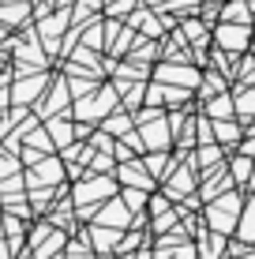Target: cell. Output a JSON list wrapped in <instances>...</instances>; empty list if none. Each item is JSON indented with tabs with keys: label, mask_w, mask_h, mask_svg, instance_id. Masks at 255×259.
I'll list each match as a JSON object with an SVG mask.
<instances>
[{
	"label": "cell",
	"mask_w": 255,
	"mask_h": 259,
	"mask_svg": "<svg viewBox=\"0 0 255 259\" xmlns=\"http://www.w3.org/2000/svg\"><path fill=\"white\" fill-rule=\"evenodd\" d=\"M214 41H218V49L225 53V57H240L244 49H251V26H233V23H218V30H214Z\"/></svg>",
	"instance_id": "obj_1"
},
{
	"label": "cell",
	"mask_w": 255,
	"mask_h": 259,
	"mask_svg": "<svg viewBox=\"0 0 255 259\" xmlns=\"http://www.w3.org/2000/svg\"><path fill=\"white\" fill-rule=\"evenodd\" d=\"M207 218H210V226H214L218 233H229V229L236 226V218H240V195L225 192V195H222L218 203H210Z\"/></svg>",
	"instance_id": "obj_2"
},
{
	"label": "cell",
	"mask_w": 255,
	"mask_h": 259,
	"mask_svg": "<svg viewBox=\"0 0 255 259\" xmlns=\"http://www.w3.org/2000/svg\"><path fill=\"white\" fill-rule=\"evenodd\" d=\"M154 79L165 83V87H177V91H191V87L203 83V75H199L195 68H188V64H158Z\"/></svg>",
	"instance_id": "obj_3"
},
{
	"label": "cell",
	"mask_w": 255,
	"mask_h": 259,
	"mask_svg": "<svg viewBox=\"0 0 255 259\" xmlns=\"http://www.w3.org/2000/svg\"><path fill=\"white\" fill-rule=\"evenodd\" d=\"M117 113V91L113 87H101V94L98 98H90V102H79L75 105V117H83V120H98L105 117V113Z\"/></svg>",
	"instance_id": "obj_4"
},
{
	"label": "cell",
	"mask_w": 255,
	"mask_h": 259,
	"mask_svg": "<svg viewBox=\"0 0 255 259\" xmlns=\"http://www.w3.org/2000/svg\"><path fill=\"white\" fill-rule=\"evenodd\" d=\"M117 192V184L109 181V177H90L86 184H79L75 188V203L83 207V203H98V199H105V195H113Z\"/></svg>",
	"instance_id": "obj_5"
},
{
	"label": "cell",
	"mask_w": 255,
	"mask_h": 259,
	"mask_svg": "<svg viewBox=\"0 0 255 259\" xmlns=\"http://www.w3.org/2000/svg\"><path fill=\"white\" fill-rule=\"evenodd\" d=\"M139 136H143V150H158V154H162V147L173 139V128L165 120H150Z\"/></svg>",
	"instance_id": "obj_6"
},
{
	"label": "cell",
	"mask_w": 255,
	"mask_h": 259,
	"mask_svg": "<svg viewBox=\"0 0 255 259\" xmlns=\"http://www.w3.org/2000/svg\"><path fill=\"white\" fill-rule=\"evenodd\" d=\"M128 222H131V210L124 207V203H117V199L105 203L101 214H98V226H105V229H109V226H113V229H124Z\"/></svg>",
	"instance_id": "obj_7"
},
{
	"label": "cell",
	"mask_w": 255,
	"mask_h": 259,
	"mask_svg": "<svg viewBox=\"0 0 255 259\" xmlns=\"http://www.w3.org/2000/svg\"><path fill=\"white\" fill-rule=\"evenodd\" d=\"M218 15H222V23H233V26H251V8L248 0H229V4L218 8Z\"/></svg>",
	"instance_id": "obj_8"
},
{
	"label": "cell",
	"mask_w": 255,
	"mask_h": 259,
	"mask_svg": "<svg viewBox=\"0 0 255 259\" xmlns=\"http://www.w3.org/2000/svg\"><path fill=\"white\" fill-rule=\"evenodd\" d=\"M68 19H72L68 12H57V15H41V19H38V30H41V38H45V46H49V49L57 46V34L68 26Z\"/></svg>",
	"instance_id": "obj_9"
},
{
	"label": "cell",
	"mask_w": 255,
	"mask_h": 259,
	"mask_svg": "<svg viewBox=\"0 0 255 259\" xmlns=\"http://www.w3.org/2000/svg\"><path fill=\"white\" fill-rule=\"evenodd\" d=\"M45 79H49V75H26V79H19V83H15V91H12V98H15L19 105L34 102V94L45 91Z\"/></svg>",
	"instance_id": "obj_10"
},
{
	"label": "cell",
	"mask_w": 255,
	"mask_h": 259,
	"mask_svg": "<svg viewBox=\"0 0 255 259\" xmlns=\"http://www.w3.org/2000/svg\"><path fill=\"white\" fill-rule=\"evenodd\" d=\"M128 30H146L150 38H158L162 26H158V15L150 12V8H135V12L128 15Z\"/></svg>",
	"instance_id": "obj_11"
},
{
	"label": "cell",
	"mask_w": 255,
	"mask_h": 259,
	"mask_svg": "<svg viewBox=\"0 0 255 259\" xmlns=\"http://www.w3.org/2000/svg\"><path fill=\"white\" fill-rule=\"evenodd\" d=\"M120 181H128L131 188H139V192L150 188V173L143 169V162H124L120 165Z\"/></svg>",
	"instance_id": "obj_12"
},
{
	"label": "cell",
	"mask_w": 255,
	"mask_h": 259,
	"mask_svg": "<svg viewBox=\"0 0 255 259\" xmlns=\"http://www.w3.org/2000/svg\"><path fill=\"white\" fill-rule=\"evenodd\" d=\"M191 184H195V177H191V165L173 169V177H169V199H180V195H188Z\"/></svg>",
	"instance_id": "obj_13"
},
{
	"label": "cell",
	"mask_w": 255,
	"mask_h": 259,
	"mask_svg": "<svg viewBox=\"0 0 255 259\" xmlns=\"http://www.w3.org/2000/svg\"><path fill=\"white\" fill-rule=\"evenodd\" d=\"M90 240H94V252H113V248L120 244V229L94 226V229H90Z\"/></svg>",
	"instance_id": "obj_14"
},
{
	"label": "cell",
	"mask_w": 255,
	"mask_h": 259,
	"mask_svg": "<svg viewBox=\"0 0 255 259\" xmlns=\"http://www.w3.org/2000/svg\"><path fill=\"white\" fill-rule=\"evenodd\" d=\"M203 113H207V117H214V120H229L233 113H236V105H233L229 94H218V98H210V102H207Z\"/></svg>",
	"instance_id": "obj_15"
},
{
	"label": "cell",
	"mask_w": 255,
	"mask_h": 259,
	"mask_svg": "<svg viewBox=\"0 0 255 259\" xmlns=\"http://www.w3.org/2000/svg\"><path fill=\"white\" fill-rule=\"evenodd\" d=\"M49 181H60V162L57 158H41L38 169L30 173V184H49Z\"/></svg>",
	"instance_id": "obj_16"
},
{
	"label": "cell",
	"mask_w": 255,
	"mask_h": 259,
	"mask_svg": "<svg viewBox=\"0 0 255 259\" xmlns=\"http://www.w3.org/2000/svg\"><path fill=\"white\" fill-rule=\"evenodd\" d=\"M26 19H30V4H8V8H0V23H4V26H23Z\"/></svg>",
	"instance_id": "obj_17"
},
{
	"label": "cell",
	"mask_w": 255,
	"mask_h": 259,
	"mask_svg": "<svg viewBox=\"0 0 255 259\" xmlns=\"http://www.w3.org/2000/svg\"><path fill=\"white\" fill-rule=\"evenodd\" d=\"M45 132H49V139H53V147H68V143H72V136H75L68 120H49Z\"/></svg>",
	"instance_id": "obj_18"
},
{
	"label": "cell",
	"mask_w": 255,
	"mask_h": 259,
	"mask_svg": "<svg viewBox=\"0 0 255 259\" xmlns=\"http://www.w3.org/2000/svg\"><path fill=\"white\" fill-rule=\"evenodd\" d=\"M105 136H131V117L128 113H113L105 120Z\"/></svg>",
	"instance_id": "obj_19"
},
{
	"label": "cell",
	"mask_w": 255,
	"mask_h": 259,
	"mask_svg": "<svg viewBox=\"0 0 255 259\" xmlns=\"http://www.w3.org/2000/svg\"><path fill=\"white\" fill-rule=\"evenodd\" d=\"M251 169H255V162H251L248 154H240V158H233V169H229V177H233V181H240V184H248Z\"/></svg>",
	"instance_id": "obj_20"
},
{
	"label": "cell",
	"mask_w": 255,
	"mask_h": 259,
	"mask_svg": "<svg viewBox=\"0 0 255 259\" xmlns=\"http://www.w3.org/2000/svg\"><path fill=\"white\" fill-rule=\"evenodd\" d=\"M214 139L222 143H240V128L233 120H214Z\"/></svg>",
	"instance_id": "obj_21"
},
{
	"label": "cell",
	"mask_w": 255,
	"mask_h": 259,
	"mask_svg": "<svg viewBox=\"0 0 255 259\" xmlns=\"http://www.w3.org/2000/svg\"><path fill=\"white\" fill-rule=\"evenodd\" d=\"M60 105H68V91H64V79H60V83H57V91L49 94V102H45V109H41V113H45V117H49V113H60Z\"/></svg>",
	"instance_id": "obj_22"
},
{
	"label": "cell",
	"mask_w": 255,
	"mask_h": 259,
	"mask_svg": "<svg viewBox=\"0 0 255 259\" xmlns=\"http://www.w3.org/2000/svg\"><path fill=\"white\" fill-rule=\"evenodd\" d=\"M233 105H236V113H240V117H251V113H255V91H236Z\"/></svg>",
	"instance_id": "obj_23"
},
{
	"label": "cell",
	"mask_w": 255,
	"mask_h": 259,
	"mask_svg": "<svg viewBox=\"0 0 255 259\" xmlns=\"http://www.w3.org/2000/svg\"><path fill=\"white\" fill-rule=\"evenodd\" d=\"M158 57V46H154V41L150 38H135V49H131V60H154Z\"/></svg>",
	"instance_id": "obj_24"
},
{
	"label": "cell",
	"mask_w": 255,
	"mask_h": 259,
	"mask_svg": "<svg viewBox=\"0 0 255 259\" xmlns=\"http://www.w3.org/2000/svg\"><path fill=\"white\" fill-rule=\"evenodd\" d=\"M60 248H64V233H53L45 244L38 248V259H49V255H60Z\"/></svg>",
	"instance_id": "obj_25"
},
{
	"label": "cell",
	"mask_w": 255,
	"mask_h": 259,
	"mask_svg": "<svg viewBox=\"0 0 255 259\" xmlns=\"http://www.w3.org/2000/svg\"><path fill=\"white\" fill-rule=\"evenodd\" d=\"M124 207H128L131 214H139V210L146 207V192H139V188H128V192H124Z\"/></svg>",
	"instance_id": "obj_26"
},
{
	"label": "cell",
	"mask_w": 255,
	"mask_h": 259,
	"mask_svg": "<svg viewBox=\"0 0 255 259\" xmlns=\"http://www.w3.org/2000/svg\"><path fill=\"white\" fill-rule=\"evenodd\" d=\"M135 4H139V0H109V15H113V19H117V15H131Z\"/></svg>",
	"instance_id": "obj_27"
},
{
	"label": "cell",
	"mask_w": 255,
	"mask_h": 259,
	"mask_svg": "<svg viewBox=\"0 0 255 259\" xmlns=\"http://www.w3.org/2000/svg\"><path fill=\"white\" fill-rule=\"evenodd\" d=\"M240 237L244 240H255V199H251V207H248V218L240 222Z\"/></svg>",
	"instance_id": "obj_28"
},
{
	"label": "cell",
	"mask_w": 255,
	"mask_h": 259,
	"mask_svg": "<svg viewBox=\"0 0 255 259\" xmlns=\"http://www.w3.org/2000/svg\"><path fill=\"white\" fill-rule=\"evenodd\" d=\"M15 173H19V162L8 158V154H0V177H15Z\"/></svg>",
	"instance_id": "obj_29"
},
{
	"label": "cell",
	"mask_w": 255,
	"mask_h": 259,
	"mask_svg": "<svg viewBox=\"0 0 255 259\" xmlns=\"http://www.w3.org/2000/svg\"><path fill=\"white\" fill-rule=\"evenodd\" d=\"M146 165H150V177H162L165 173V154H150V158H146Z\"/></svg>",
	"instance_id": "obj_30"
},
{
	"label": "cell",
	"mask_w": 255,
	"mask_h": 259,
	"mask_svg": "<svg viewBox=\"0 0 255 259\" xmlns=\"http://www.w3.org/2000/svg\"><path fill=\"white\" fill-rule=\"evenodd\" d=\"M218 252H222V237H214V240H210L207 248H199V255H207V259H214Z\"/></svg>",
	"instance_id": "obj_31"
},
{
	"label": "cell",
	"mask_w": 255,
	"mask_h": 259,
	"mask_svg": "<svg viewBox=\"0 0 255 259\" xmlns=\"http://www.w3.org/2000/svg\"><path fill=\"white\" fill-rule=\"evenodd\" d=\"M150 210H154V214H165V210H169V203H165V195H154Z\"/></svg>",
	"instance_id": "obj_32"
},
{
	"label": "cell",
	"mask_w": 255,
	"mask_h": 259,
	"mask_svg": "<svg viewBox=\"0 0 255 259\" xmlns=\"http://www.w3.org/2000/svg\"><path fill=\"white\" fill-rule=\"evenodd\" d=\"M139 244V229H135V233H131L128 240H120V252H131V248H135Z\"/></svg>",
	"instance_id": "obj_33"
},
{
	"label": "cell",
	"mask_w": 255,
	"mask_h": 259,
	"mask_svg": "<svg viewBox=\"0 0 255 259\" xmlns=\"http://www.w3.org/2000/svg\"><path fill=\"white\" fill-rule=\"evenodd\" d=\"M109 165H113V162H109V154H98V158H94V169H98V173H105Z\"/></svg>",
	"instance_id": "obj_34"
},
{
	"label": "cell",
	"mask_w": 255,
	"mask_h": 259,
	"mask_svg": "<svg viewBox=\"0 0 255 259\" xmlns=\"http://www.w3.org/2000/svg\"><path fill=\"white\" fill-rule=\"evenodd\" d=\"M4 83H8V79H0V105H8V91H4Z\"/></svg>",
	"instance_id": "obj_35"
},
{
	"label": "cell",
	"mask_w": 255,
	"mask_h": 259,
	"mask_svg": "<svg viewBox=\"0 0 255 259\" xmlns=\"http://www.w3.org/2000/svg\"><path fill=\"white\" fill-rule=\"evenodd\" d=\"M244 154H248V158L255 154V136H251V143H244Z\"/></svg>",
	"instance_id": "obj_36"
},
{
	"label": "cell",
	"mask_w": 255,
	"mask_h": 259,
	"mask_svg": "<svg viewBox=\"0 0 255 259\" xmlns=\"http://www.w3.org/2000/svg\"><path fill=\"white\" fill-rule=\"evenodd\" d=\"M131 259H154L150 252H135V255H131Z\"/></svg>",
	"instance_id": "obj_37"
},
{
	"label": "cell",
	"mask_w": 255,
	"mask_h": 259,
	"mask_svg": "<svg viewBox=\"0 0 255 259\" xmlns=\"http://www.w3.org/2000/svg\"><path fill=\"white\" fill-rule=\"evenodd\" d=\"M240 259H255V252H244V255H240Z\"/></svg>",
	"instance_id": "obj_38"
},
{
	"label": "cell",
	"mask_w": 255,
	"mask_h": 259,
	"mask_svg": "<svg viewBox=\"0 0 255 259\" xmlns=\"http://www.w3.org/2000/svg\"><path fill=\"white\" fill-rule=\"evenodd\" d=\"M251 49H255V38H251Z\"/></svg>",
	"instance_id": "obj_39"
}]
</instances>
